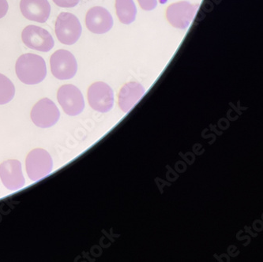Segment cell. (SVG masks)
I'll list each match as a JSON object with an SVG mask.
<instances>
[{
  "label": "cell",
  "instance_id": "obj_14",
  "mask_svg": "<svg viewBox=\"0 0 263 262\" xmlns=\"http://www.w3.org/2000/svg\"><path fill=\"white\" fill-rule=\"evenodd\" d=\"M117 16L123 24H132L137 15V8L133 0H117Z\"/></svg>",
  "mask_w": 263,
  "mask_h": 262
},
{
  "label": "cell",
  "instance_id": "obj_18",
  "mask_svg": "<svg viewBox=\"0 0 263 262\" xmlns=\"http://www.w3.org/2000/svg\"><path fill=\"white\" fill-rule=\"evenodd\" d=\"M8 9L9 4L7 0H0V19L5 17Z\"/></svg>",
  "mask_w": 263,
  "mask_h": 262
},
{
  "label": "cell",
  "instance_id": "obj_11",
  "mask_svg": "<svg viewBox=\"0 0 263 262\" xmlns=\"http://www.w3.org/2000/svg\"><path fill=\"white\" fill-rule=\"evenodd\" d=\"M86 25L87 29L93 33H106L112 28V16L104 7H92L86 14Z\"/></svg>",
  "mask_w": 263,
  "mask_h": 262
},
{
  "label": "cell",
  "instance_id": "obj_1",
  "mask_svg": "<svg viewBox=\"0 0 263 262\" xmlns=\"http://www.w3.org/2000/svg\"><path fill=\"white\" fill-rule=\"evenodd\" d=\"M15 72L21 82L26 85H36L46 77V63L38 54H22L16 62Z\"/></svg>",
  "mask_w": 263,
  "mask_h": 262
},
{
  "label": "cell",
  "instance_id": "obj_10",
  "mask_svg": "<svg viewBox=\"0 0 263 262\" xmlns=\"http://www.w3.org/2000/svg\"><path fill=\"white\" fill-rule=\"evenodd\" d=\"M0 179L7 189L17 191L25 185L22 163L17 160L4 161L0 164Z\"/></svg>",
  "mask_w": 263,
  "mask_h": 262
},
{
  "label": "cell",
  "instance_id": "obj_5",
  "mask_svg": "<svg viewBox=\"0 0 263 262\" xmlns=\"http://www.w3.org/2000/svg\"><path fill=\"white\" fill-rule=\"evenodd\" d=\"M57 100L64 113L70 116L81 114L85 108V101L79 88L67 84L62 85L57 92Z\"/></svg>",
  "mask_w": 263,
  "mask_h": 262
},
{
  "label": "cell",
  "instance_id": "obj_12",
  "mask_svg": "<svg viewBox=\"0 0 263 262\" xmlns=\"http://www.w3.org/2000/svg\"><path fill=\"white\" fill-rule=\"evenodd\" d=\"M20 10L29 21L45 23L51 14V6L48 0H21Z\"/></svg>",
  "mask_w": 263,
  "mask_h": 262
},
{
  "label": "cell",
  "instance_id": "obj_15",
  "mask_svg": "<svg viewBox=\"0 0 263 262\" xmlns=\"http://www.w3.org/2000/svg\"><path fill=\"white\" fill-rule=\"evenodd\" d=\"M15 95L14 84L5 75L0 73V105L12 101Z\"/></svg>",
  "mask_w": 263,
  "mask_h": 262
},
{
  "label": "cell",
  "instance_id": "obj_9",
  "mask_svg": "<svg viewBox=\"0 0 263 262\" xmlns=\"http://www.w3.org/2000/svg\"><path fill=\"white\" fill-rule=\"evenodd\" d=\"M198 8V5L186 1L172 4L167 7L166 13L167 21L175 28L186 29L193 21Z\"/></svg>",
  "mask_w": 263,
  "mask_h": 262
},
{
  "label": "cell",
  "instance_id": "obj_16",
  "mask_svg": "<svg viewBox=\"0 0 263 262\" xmlns=\"http://www.w3.org/2000/svg\"><path fill=\"white\" fill-rule=\"evenodd\" d=\"M55 5L63 8H72L76 7L80 2V0H52Z\"/></svg>",
  "mask_w": 263,
  "mask_h": 262
},
{
  "label": "cell",
  "instance_id": "obj_4",
  "mask_svg": "<svg viewBox=\"0 0 263 262\" xmlns=\"http://www.w3.org/2000/svg\"><path fill=\"white\" fill-rule=\"evenodd\" d=\"M50 67L51 73L55 79L69 80L73 79L77 73V60L67 50H57L51 54Z\"/></svg>",
  "mask_w": 263,
  "mask_h": 262
},
{
  "label": "cell",
  "instance_id": "obj_6",
  "mask_svg": "<svg viewBox=\"0 0 263 262\" xmlns=\"http://www.w3.org/2000/svg\"><path fill=\"white\" fill-rule=\"evenodd\" d=\"M88 101L95 111L108 113L114 104V93L108 84L102 82L92 84L88 89Z\"/></svg>",
  "mask_w": 263,
  "mask_h": 262
},
{
  "label": "cell",
  "instance_id": "obj_7",
  "mask_svg": "<svg viewBox=\"0 0 263 262\" xmlns=\"http://www.w3.org/2000/svg\"><path fill=\"white\" fill-rule=\"evenodd\" d=\"M22 40L28 48L42 52H48L55 45L53 38L48 31L33 25L26 26L23 29Z\"/></svg>",
  "mask_w": 263,
  "mask_h": 262
},
{
  "label": "cell",
  "instance_id": "obj_13",
  "mask_svg": "<svg viewBox=\"0 0 263 262\" xmlns=\"http://www.w3.org/2000/svg\"><path fill=\"white\" fill-rule=\"evenodd\" d=\"M145 93L144 87L139 82H130L123 85L118 97L119 106L124 113H128Z\"/></svg>",
  "mask_w": 263,
  "mask_h": 262
},
{
  "label": "cell",
  "instance_id": "obj_17",
  "mask_svg": "<svg viewBox=\"0 0 263 262\" xmlns=\"http://www.w3.org/2000/svg\"><path fill=\"white\" fill-rule=\"evenodd\" d=\"M139 5L145 10H153L157 5V0H138Z\"/></svg>",
  "mask_w": 263,
  "mask_h": 262
},
{
  "label": "cell",
  "instance_id": "obj_8",
  "mask_svg": "<svg viewBox=\"0 0 263 262\" xmlns=\"http://www.w3.org/2000/svg\"><path fill=\"white\" fill-rule=\"evenodd\" d=\"M30 116L33 123L38 127L48 128L58 122L60 113L53 101L44 98L35 104Z\"/></svg>",
  "mask_w": 263,
  "mask_h": 262
},
{
  "label": "cell",
  "instance_id": "obj_2",
  "mask_svg": "<svg viewBox=\"0 0 263 262\" xmlns=\"http://www.w3.org/2000/svg\"><path fill=\"white\" fill-rule=\"evenodd\" d=\"M55 32L60 43L66 45H72L80 38L82 26L76 15L71 13L62 12L55 21Z\"/></svg>",
  "mask_w": 263,
  "mask_h": 262
},
{
  "label": "cell",
  "instance_id": "obj_3",
  "mask_svg": "<svg viewBox=\"0 0 263 262\" xmlns=\"http://www.w3.org/2000/svg\"><path fill=\"white\" fill-rule=\"evenodd\" d=\"M53 161L51 155L43 148L32 150L26 157V172L32 181L43 179L51 173Z\"/></svg>",
  "mask_w": 263,
  "mask_h": 262
}]
</instances>
